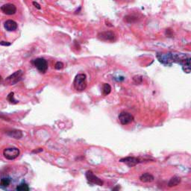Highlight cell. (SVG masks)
Segmentation results:
<instances>
[{
  "mask_svg": "<svg viewBox=\"0 0 191 191\" xmlns=\"http://www.w3.org/2000/svg\"><path fill=\"white\" fill-rule=\"evenodd\" d=\"M24 72L22 70H19L13 73V74L10 75L9 76H8L5 79V83L8 85H14V84L19 82L22 80Z\"/></svg>",
  "mask_w": 191,
  "mask_h": 191,
  "instance_id": "7a4b0ae2",
  "label": "cell"
},
{
  "mask_svg": "<svg viewBox=\"0 0 191 191\" xmlns=\"http://www.w3.org/2000/svg\"><path fill=\"white\" fill-rule=\"evenodd\" d=\"M86 178H87V180L88 181L89 183L93 184V185H99V186H102L103 185V182L98 178L97 176L93 174V172L92 171L88 170L86 172Z\"/></svg>",
  "mask_w": 191,
  "mask_h": 191,
  "instance_id": "ba28073f",
  "label": "cell"
},
{
  "mask_svg": "<svg viewBox=\"0 0 191 191\" xmlns=\"http://www.w3.org/2000/svg\"><path fill=\"white\" fill-rule=\"evenodd\" d=\"M20 154V151L18 148L16 147H10V148H6L3 151V155L6 159L9 161H13L15 160Z\"/></svg>",
  "mask_w": 191,
  "mask_h": 191,
  "instance_id": "5b68a950",
  "label": "cell"
},
{
  "mask_svg": "<svg viewBox=\"0 0 191 191\" xmlns=\"http://www.w3.org/2000/svg\"><path fill=\"white\" fill-rule=\"evenodd\" d=\"M30 190L29 185L25 183H21L16 187V190L17 191H29Z\"/></svg>",
  "mask_w": 191,
  "mask_h": 191,
  "instance_id": "e0dca14e",
  "label": "cell"
},
{
  "mask_svg": "<svg viewBox=\"0 0 191 191\" xmlns=\"http://www.w3.org/2000/svg\"><path fill=\"white\" fill-rule=\"evenodd\" d=\"M11 43H10V42L3 41V40H2V41H0V46H11Z\"/></svg>",
  "mask_w": 191,
  "mask_h": 191,
  "instance_id": "7402d4cb",
  "label": "cell"
},
{
  "mask_svg": "<svg viewBox=\"0 0 191 191\" xmlns=\"http://www.w3.org/2000/svg\"><path fill=\"white\" fill-rule=\"evenodd\" d=\"M4 27L8 32H15L17 29L18 25L14 20L8 19L4 22Z\"/></svg>",
  "mask_w": 191,
  "mask_h": 191,
  "instance_id": "7c38bea8",
  "label": "cell"
},
{
  "mask_svg": "<svg viewBox=\"0 0 191 191\" xmlns=\"http://www.w3.org/2000/svg\"><path fill=\"white\" fill-rule=\"evenodd\" d=\"M133 81L135 84H141L143 83V77L141 76H135L132 79Z\"/></svg>",
  "mask_w": 191,
  "mask_h": 191,
  "instance_id": "ffe728a7",
  "label": "cell"
},
{
  "mask_svg": "<svg viewBox=\"0 0 191 191\" xmlns=\"http://www.w3.org/2000/svg\"><path fill=\"white\" fill-rule=\"evenodd\" d=\"M1 11L6 15H14L17 12V7L12 3H7L1 6Z\"/></svg>",
  "mask_w": 191,
  "mask_h": 191,
  "instance_id": "30bf717a",
  "label": "cell"
},
{
  "mask_svg": "<svg viewBox=\"0 0 191 191\" xmlns=\"http://www.w3.org/2000/svg\"><path fill=\"white\" fill-rule=\"evenodd\" d=\"M182 182L180 177L179 176H173L171 178L170 180L168 182V187H176L179 185Z\"/></svg>",
  "mask_w": 191,
  "mask_h": 191,
  "instance_id": "5bb4252c",
  "label": "cell"
},
{
  "mask_svg": "<svg viewBox=\"0 0 191 191\" xmlns=\"http://www.w3.org/2000/svg\"><path fill=\"white\" fill-rule=\"evenodd\" d=\"M32 63L35 67L37 69V70L40 73L44 74L47 71L48 66H48V62L43 58H37L34 59L32 61Z\"/></svg>",
  "mask_w": 191,
  "mask_h": 191,
  "instance_id": "3957f363",
  "label": "cell"
},
{
  "mask_svg": "<svg viewBox=\"0 0 191 191\" xmlns=\"http://www.w3.org/2000/svg\"><path fill=\"white\" fill-rule=\"evenodd\" d=\"M63 66H64V65H63V63L61 61H57L55 63V70H62Z\"/></svg>",
  "mask_w": 191,
  "mask_h": 191,
  "instance_id": "44dd1931",
  "label": "cell"
},
{
  "mask_svg": "<svg viewBox=\"0 0 191 191\" xmlns=\"http://www.w3.org/2000/svg\"><path fill=\"white\" fill-rule=\"evenodd\" d=\"M111 92V85L107 83H105L102 87V93L105 96H107L110 94Z\"/></svg>",
  "mask_w": 191,
  "mask_h": 191,
  "instance_id": "2e32d148",
  "label": "cell"
},
{
  "mask_svg": "<svg viewBox=\"0 0 191 191\" xmlns=\"http://www.w3.org/2000/svg\"><path fill=\"white\" fill-rule=\"evenodd\" d=\"M154 180H155V178H154L153 175L152 174L148 173V172L142 174L140 176V181L143 182V183H150V182H153Z\"/></svg>",
  "mask_w": 191,
  "mask_h": 191,
  "instance_id": "4fadbf2b",
  "label": "cell"
},
{
  "mask_svg": "<svg viewBox=\"0 0 191 191\" xmlns=\"http://www.w3.org/2000/svg\"><path fill=\"white\" fill-rule=\"evenodd\" d=\"M124 20H125V22H128V23H132V22H134L138 20V17L133 16V15H128V16L125 17Z\"/></svg>",
  "mask_w": 191,
  "mask_h": 191,
  "instance_id": "ac0fdd59",
  "label": "cell"
},
{
  "mask_svg": "<svg viewBox=\"0 0 191 191\" xmlns=\"http://www.w3.org/2000/svg\"><path fill=\"white\" fill-rule=\"evenodd\" d=\"M87 76L84 73L76 75L73 81V87L78 92H82L87 88Z\"/></svg>",
  "mask_w": 191,
  "mask_h": 191,
  "instance_id": "6da1fadb",
  "label": "cell"
},
{
  "mask_svg": "<svg viewBox=\"0 0 191 191\" xmlns=\"http://www.w3.org/2000/svg\"><path fill=\"white\" fill-rule=\"evenodd\" d=\"M11 181L9 178H6V177L2 178V179H1V181H0V187L2 188L8 187L10 185V184H11Z\"/></svg>",
  "mask_w": 191,
  "mask_h": 191,
  "instance_id": "9a60e30c",
  "label": "cell"
},
{
  "mask_svg": "<svg viewBox=\"0 0 191 191\" xmlns=\"http://www.w3.org/2000/svg\"><path fill=\"white\" fill-rule=\"evenodd\" d=\"M119 161L121 163H124V164H125L129 167H132V166H136V165L141 162V159L135 158V157H126V158H121Z\"/></svg>",
  "mask_w": 191,
  "mask_h": 191,
  "instance_id": "9c48e42d",
  "label": "cell"
},
{
  "mask_svg": "<svg viewBox=\"0 0 191 191\" xmlns=\"http://www.w3.org/2000/svg\"><path fill=\"white\" fill-rule=\"evenodd\" d=\"M99 39L102 41H115L116 35L111 31H105V32H99L97 35Z\"/></svg>",
  "mask_w": 191,
  "mask_h": 191,
  "instance_id": "52a82bcc",
  "label": "cell"
},
{
  "mask_svg": "<svg viewBox=\"0 0 191 191\" xmlns=\"http://www.w3.org/2000/svg\"><path fill=\"white\" fill-rule=\"evenodd\" d=\"M43 152V148H39V150H35V151H33V153H37V152Z\"/></svg>",
  "mask_w": 191,
  "mask_h": 191,
  "instance_id": "cb8c5ba5",
  "label": "cell"
},
{
  "mask_svg": "<svg viewBox=\"0 0 191 191\" xmlns=\"http://www.w3.org/2000/svg\"><path fill=\"white\" fill-rule=\"evenodd\" d=\"M14 93H10L9 94H8V101L10 102L11 103H12V104H17L18 102H19V101H17V100H16L14 99Z\"/></svg>",
  "mask_w": 191,
  "mask_h": 191,
  "instance_id": "d6986e66",
  "label": "cell"
},
{
  "mask_svg": "<svg viewBox=\"0 0 191 191\" xmlns=\"http://www.w3.org/2000/svg\"><path fill=\"white\" fill-rule=\"evenodd\" d=\"M118 119L120 123L123 125L131 123L134 120V116L131 114H130V113L126 112V111H122V112H120L118 116Z\"/></svg>",
  "mask_w": 191,
  "mask_h": 191,
  "instance_id": "8992f818",
  "label": "cell"
},
{
  "mask_svg": "<svg viewBox=\"0 0 191 191\" xmlns=\"http://www.w3.org/2000/svg\"><path fill=\"white\" fill-rule=\"evenodd\" d=\"M32 4H33V5L35 7V8H37V9H38V10H40V9H41V7H40V4L38 3V2H35V1H34V2H32Z\"/></svg>",
  "mask_w": 191,
  "mask_h": 191,
  "instance_id": "603a6c76",
  "label": "cell"
},
{
  "mask_svg": "<svg viewBox=\"0 0 191 191\" xmlns=\"http://www.w3.org/2000/svg\"><path fill=\"white\" fill-rule=\"evenodd\" d=\"M156 57L158 61L165 66H171L172 62V52H158L157 53Z\"/></svg>",
  "mask_w": 191,
  "mask_h": 191,
  "instance_id": "277c9868",
  "label": "cell"
},
{
  "mask_svg": "<svg viewBox=\"0 0 191 191\" xmlns=\"http://www.w3.org/2000/svg\"><path fill=\"white\" fill-rule=\"evenodd\" d=\"M5 133H6V134L8 136L14 138V139H17V140L21 139V138H22V136H23L22 131H21V130L14 129V128L7 130Z\"/></svg>",
  "mask_w": 191,
  "mask_h": 191,
  "instance_id": "8fae6325",
  "label": "cell"
},
{
  "mask_svg": "<svg viewBox=\"0 0 191 191\" xmlns=\"http://www.w3.org/2000/svg\"><path fill=\"white\" fill-rule=\"evenodd\" d=\"M3 81V78L2 77V76H0V83Z\"/></svg>",
  "mask_w": 191,
  "mask_h": 191,
  "instance_id": "d4e9b609",
  "label": "cell"
}]
</instances>
